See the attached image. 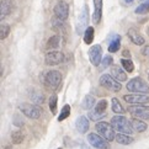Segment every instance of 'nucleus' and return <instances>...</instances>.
I'll list each match as a JSON object with an SVG mask.
<instances>
[{
  "label": "nucleus",
  "instance_id": "obj_4",
  "mask_svg": "<svg viewBox=\"0 0 149 149\" xmlns=\"http://www.w3.org/2000/svg\"><path fill=\"white\" fill-rule=\"evenodd\" d=\"M100 85L105 89L110 90V91H113V93H117L120 91L122 89V85L118 80H116V79L110 75V74H102L100 78Z\"/></svg>",
  "mask_w": 149,
  "mask_h": 149
},
{
  "label": "nucleus",
  "instance_id": "obj_37",
  "mask_svg": "<svg viewBox=\"0 0 149 149\" xmlns=\"http://www.w3.org/2000/svg\"><path fill=\"white\" fill-rule=\"evenodd\" d=\"M125 1H126V3H128V4H130V3H132V1H134V0H125Z\"/></svg>",
  "mask_w": 149,
  "mask_h": 149
},
{
  "label": "nucleus",
  "instance_id": "obj_13",
  "mask_svg": "<svg viewBox=\"0 0 149 149\" xmlns=\"http://www.w3.org/2000/svg\"><path fill=\"white\" fill-rule=\"evenodd\" d=\"M89 58L94 67H97L100 64L101 59H102V48H101L100 45H94L89 49Z\"/></svg>",
  "mask_w": 149,
  "mask_h": 149
},
{
  "label": "nucleus",
  "instance_id": "obj_17",
  "mask_svg": "<svg viewBox=\"0 0 149 149\" xmlns=\"http://www.w3.org/2000/svg\"><path fill=\"white\" fill-rule=\"evenodd\" d=\"M89 120L86 116H79L75 121V128L78 130L79 133H86L89 130Z\"/></svg>",
  "mask_w": 149,
  "mask_h": 149
},
{
  "label": "nucleus",
  "instance_id": "obj_36",
  "mask_svg": "<svg viewBox=\"0 0 149 149\" xmlns=\"http://www.w3.org/2000/svg\"><path fill=\"white\" fill-rule=\"evenodd\" d=\"M81 149H89V148H88L86 146H85V144H83V146H81Z\"/></svg>",
  "mask_w": 149,
  "mask_h": 149
},
{
  "label": "nucleus",
  "instance_id": "obj_40",
  "mask_svg": "<svg viewBox=\"0 0 149 149\" xmlns=\"http://www.w3.org/2000/svg\"><path fill=\"white\" fill-rule=\"evenodd\" d=\"M148 78H149V74H148Z\"/></svg>",
  "mask_w": 149,
  "mask_h": 149
},
{
  "label": "nucleus",
  "instance_id": "obj_14",
  "mask_svg": "<svg viewBox=\"0 0 149 149\" xmlns=\"http://www.w3.org/2000/svg\"><path fill=\"white\" fill-rule=\"evenodd\" d=\"M15 9V4L13 0H1L0 1V19H5V16L10 15Z\"/></svg>",
  "mask_w": 149,
  "mask_h": 149
},
{
  "label": "nucleus",
  "instance_id": "obj_27",
  "mask_svg": "<svg viewBox=\"0 0 149 149\" xmlns=\"http://www.w3.org/2000/svg\"><path fill=\"white\" fill-rule=\"evenodd\" d=\"M111 107H112V111L115 113H125V109H123V106L121 105V102L118 101V99H116V97H113L112 100H111Z\"/></svg>",
  "mask_w": 149,
  "mask_h": 149
},
{
  "label": "nucleus",
  "instance_id": "obj_34",
  "mask_svg": "<svg viewBox=\"0 0 149 149\" xmlns=\"http://www.w3.org/2000/svg\"><path fill=\"white\" fill-rule=\"evenodd\" d=\"M142 53H143V56H146V57H149V46H146L144 48L142 49Z\"/></svg>",
  "mask_w": 149,
  "mask_h": 149
},
{
  "label": "nucleus",
  "instance_id": "obj_39",
  "mask_svg": "<svg viewBox=\"0 0 149 149\" xmlns=\"http://www.w3.org/2000/svg\"><path fill=\"white\" fill-rule=\"evenodd\" d=\"M58 149H62V148H58Z\"/></svg>",
  "mask_w": 149,
  "mask_h": 149
},
{
  "label": "nucleus",
  "instance_id": "obj_15",
  "mask_svg": "<svg viewBox=\"0 0 149 149\" xmlns=\"http://www.w3.org/2000/svg\"><path fill=\"white\" fill-rule=\"evenodd\" d=\"M127 36H128V37H130V40H131L134 45H137V46H143V45L146 43L144 37H143L136 29H133V27L127 31Z\"/></svg>",
  "mask_w": 149,
  "mask_h": 149
},
{
  "label": "nucleus",
  "instance_id": "obj_29",
  "mask_svg": "<svg viewBox=\"0 0 149 149\" xmlns=\"http://www.w3.org/2000/svg\"><path fill=\"white\" fill-rule=\"evenodd\" d=\"M49 110H51V112L53 115H56L57 112V105H58V96L56 94H53L52 96L49 97Z\"/></svg>",
  "mask_w": 149,
  "mask_h": 149
},
{
  "label": "nucleus",
  "instance_id": "obj_5",
  "mask_svg": "<svg viewBox=\"0 0 149 149\" xmlns=\"http://www.w3.org/2000/svg\"><path fill=\"white\" fill-rule=\"evenodd\" d=\"M19 110L22 112L26 117L32 120H38L41 115H42V110L41 107H38L37 105H32V104H22L19 106Z\"/></svg>",
  "mask_w": 149,
  "mask_h": 149
},
{
  "label": "nucleus",
  "instance_id": "obj_33",
  "mask_svg": "<svg viewBox=\"0 0 149 149\" xmlns=\"http://www.w3.org/2000/svg\"><path fill=\"white\" fill-rule=\"evenodd\" d=\"M113 63V58L110 57V56H104V59H102V67L104 68H107Z\"/></svg>",
  "mask_w": 149,
  "mask_h": 149
},
{
  "label": "nucleus",
  "instance_id": "obj_35",
  "mask_svg": "<svg viewBox=\"0 0 149 149\" xmlns=\"http://www.w3.org/2000/svg\"><path fill=\"white\" fill-rule=\"evenodd\" d=\"M123 54H125L126 57H130V52H128V51H125V52H123Z\"/></svg>",
  "mask_w": 149,
  "mask_h": 149
},
{
  "label": "nucleus",
  "instance_id": "obj_23",
  "mask_svg": "<svg viewBox=\"0 0 149 149\" xmlns=\"http://www.w3.org/2000/svg\"><path fill=\"white\" fill-rule=\"evenodd\" d=\"M94 36H95V30L91 26H88L86 30L84 32V42L86 45H91L94 41Z\"/></svg>",
  "mask_w": 149,
  "mask_h": 149
},
{
  "label": "nucleus",
  "instance_id": "obj_7",
  "mask_svg": "<svg viewBox=\"0 0 149 149\" xmlns=\"http://www.w3.org/2000/svg\"><path fill=\"white\" fill-rule=\"evenodd\" d=\"M128 112L141 120H149V106L146 105H132L128 106Z\"/></svg>",
  "mask_w": 149,
  "mask_h": 149
},
{
  "label": "nucleus",
  "instance_id": "obj_1",
  "mask_svg": "<svg viewBox=\"0 0 149 149\" xmlns=\"http://www.w3.org/2000/svg\"><path fill=\"white\" fill-rule=\"evenodd\" d=\"M111 125L113 126V128L116 131H118L120 133H125V134H132L133 130L131 121H128L125 116H113L111 120Z\"/></svg>",
  "mask_w": 149,
  "mask_h": 149
},
{
  "label": "nucleus",
  "instance_id": "obj_28",
  "mask_svg": "<svg viewBox=\"0 0 149 149\" xmlns=\"http://www.w3.org/2000/svg\"><path fill=\"white\" fill-rule=\"evenodd\" d=\"M121 65L127 73H132L133 70H134V64H133V62L131 59H128V58H127V59H123V58H122L121 59Z\"/></svg>",
  "mask_w": 149,
  "mask_h": 149
},
{
  "label": "nucleus",
  "instance_id": "obj_2",
  "mask_svg": "<svg viewBox=\"0 0 149 149\" xmlns=\"http://www.w3.org/2000/svg\"><path fill=\"white\" fill-rule=\"evenodd\" d=\"M126 88L132 94H149V85L142 78L137 77L127 83Z\"/></svg>",
  "mask_w": 149,
  "mask_h": 149
},
{
  "label": "nucleus",
  "instance_id": "obj_31",
  "mask_svg": "<svg viewBox=\"0 0 149 149\" xmlns=\"http://www.w3.org/2000/svg\"><path fill=\"white\" fill-rule=\"evenodd\" d=\"M69 115H70V106L69 105H64V107L62 109L61 111V115L58 116V121H63V120H65L69 117Z\"/></svg>",
  "mask_w": 149,
  "mask_h": 149
},
{
  "label": "nucleus",
  "instance_id": "obj_11",
  "mask_svg": "<svg viewBox=\"0 0 149 149\" xmlns=\"http://www.w3.org/2000/svg\"><path fill=\"white\" fill-rule=\"evenodd\" d=\"M123 100L132 105H144L149 102V96L147 94H128L125 95Z\"/></svg>",
  "mask_w": 149,
  "mask_h": 149
},
{
  "label": "nucleus",
  "instance_id": "obj_20",
  "mask_svg": "<svg viewBox=\"0 0 149 149\" xmlns=\"http://www.w3.org/2000/svg\"><path fill=\"white\" fill-rule=\"evenodd\" d=\"M131 125H132V128L136 132L138 133H142L147 130V123L146 122H143L142 120H138V118H132L131 120Z\"/></svg>",
  "mask_w": 149,
  "mask_h": 149
},
{
  "label": "nucleus",
  "instance_id": "obj_8",
  "mask_svg": "<svg viewBox=\"0 0 149 149\" xmlns=\"http://www.w3.org/2000/svg\"><path fill=\"white\" fill-rule=\"evenodd\" d=\"M106 107H107V101H106L105 99L100 100L96 104V106H95V109L89 112V115H88L89 118L91 121H99L100 118H102L104 115H105Z\"/></svg>",
  "mask_w": 149,
  "mask_h": 149
},
{
  "label": "nucleus",
  "instance_id": "obj_25",
  "mask_svg": "<svg viewBox=\"0 0 149 149\" xmlns=\"http://www.w3.org/2000/svg\"><path fill=\"white\" fill-rule=\"evenodd\" d=\"M95 106V97L94 96H90V95H86L83 100V104H81V107L84 110H91Z\"/></svg>",
  "mask_w": 149,
  "mask_h": 149
},
{
  "label": "nucleus",
  "instance_id": "obj_16",
  "mask_svg": "<svg viewBox=\"0 0 149 149\" xmlns=\"http://www.w3.org/2000/svg\"><path fill=\"white\" fill-rule=\"evenodd\" d=\"M94 3V15H93V21L96 25L100 22L101 17H102V0H93Z\"/></svg>",
  "mask_w": 149,
  "mask_h": 149
},
{
  "label": "nucleus",
  "instance_id": "obj_3",
  "mask_svg": "<svg viewBox=\"0 0 149 149\" xmlns=\"http://www.w3.org/2000/svg\"><path fill=\"white\" fill-rule=\"evenodd\" d=\"M95 128H96V132L99 134L102 138H105L107 142L116 139L115 128H113L112 125L109 123V122H97L96 126H95Z\"/></svg>",
  "mask_w": 149,
  "mask_h": 149
},
{
  "label": "nucleus",
  "instance_id": "obj_10",
  "mask_svg": "<svg viewBox=\"0 0 149 149\" xmlns=\"http://www.w3.org/2000/svg\"><path fill=\"white\" fill-rule=\"evenodd\" d=\"M64 62V54L59 51H51L45 57V63L47 65H58Z\"/></svg>",
  "mask_w": 149,
  "mask_h": 149
},
{
  "label": "nucleus",
  "instance_id": "obj_19",
  "mask_svg": "<svg viewBox=\"0 0 149 149\" xmlns=\"http://www.w3.org/2000/svg\"><path fill=\"white\" fill-rule=\"evenodd\" d=\"M111 75H112L116 80L118 81H126L127 80V75L123 72V68L118 67V65H113L112 69H111Z\"/></svg>",
  "mask_w": 149,
  "mask_h": 149
},
{
  "label": "nucleus",
  "instance_id": "obj_22",
  "mask_svg": "<svg viewBox=\"0 0 149 149\" xmlns=\"http://www.w3.org/2000/svg\"><path fill=\"white\" fill-rule=\"evenodd\" d=\"M116 142L123 146H128L133 142V138L130 134H125V133H118L116 134Z\"/></svg>",
  "mask_w": 149,
  "mask_h": 149
},
{
  "label": "nucleus",
  "instance_id": "obj_24",
  "mask_svg": "<svg viewBox=\"0 0 149 149\" xmlns=\"http://www.w3.org/2000/svg\"><path fill=\"white\" fill-rule=\"evenodd\" d=\"M120 47H121V36L116 35L115 38L112 40V42H111L110 46H109V52L110 53H116L120 49Z\"/></svg>",
  "mask_w": 149,
  "mask_h": 149
},
{
  "label": "nucleus",
  "instance_id": "obj_6",
  "mask_svg": "<svg viewBox=\"0 0 149 149\" xmlns=\"http://www.w3.org/2000/svg\"><path fill=\"white\" fill-rule=\"evenodd\" d=\"M62 74L58 70H49L45 77V84L49 89H57L62 83Z\"/></svg>",
  "mask_w": 149,
  "mask_h": 149
},
{
  "label": "nucleus",
  "instance_id": "obj_26",
  "mask_svg": "<svg viewBox=\"0 0 149 149\" xmlns=\"http://www.w3.org/2000/svg\"><path fill=\"white\" fill-rule=\"evenodd\" d=\"M25 139V133L22 131H15L11 134V141L14 144H21Z\"/></svg>",
  "mask_w": 149,
  "mask_h": 149
},
{
  "label": "nucleus",
  "instance_id": "obj_21",
  "mask_svg": "<svg viewBox=\"0 0 149 149\" xmlns=\"http://www.w3.org/2000/svg\"><path fill=\"white\" fill-rule=\"evenodd\" d=\"M30 99L32 102H35V105H41V104H43V101H45L43 94L38 91V90H32V91L30 93Z\"/></svg>",
  "mask_w": 149,
  "mask_h": 149
},
{
  "label": "nucleus",
  "instance_id": "obj_12",
  "mask_svg": "<svg viewBox=\"0 0 149 149\" xmlns=\"http://www.w3.org/2000/svg\"><path fill=\"white\" fill-rule=\"evenodd\" d=\"M54 15L58 20L61 21H65L69 16V6L65 1H63V0H59L56 6H54Z\"/></svg>",
  "mask_w": 149,
  "mask_h": 149
},
{
  "label": "nucleus",
  "instance_id": "obj_32",
  "mask_svg": "<svg viewBox=\"0 0 149 149\" xmlns=\"http://www.w3.org/2000/svg\"><path fill=\"white\" fill-rule=\"evenodd\" d=\"M10 33V27L6 24H1L0 26V40H5Z\"/></svg>",
  "mask_w": 149,
  "mask_h": 149
},
{
  "label": "nucleus",
  "instance_id": "obj_9",
  "mask_svg": "<svg viewBox=\"0 0 149 149\" xmlns=\"http://www.w3.org/2000/svg\"><path fill=\"white\" fill-rule=\"evenodd\" d=\"M88 142L90 143V146H93L94 148L97 149H110V144L109 142L102 138L100 134H96V133H90L88 136Z\"/></svg>",
  "mask_w": 149,
  "mask_h": 149
},
{
  "label": "nucleus",
  "instance_id": "obj_18",
  "mask_svg": "<svg viewBox=\"0 0 149 149\" xmlns=\"http://www.w3.org/2000/svg\"><path fill=\"white\" fill-rule=\"evenodd\" d=\"M62 43H63L62 37L59 35H54V36H52L51 38L48 40V42L46 43L45 48L46 49H53V51H56L57 48H59V47L62 46Z\"/></svg>",
  "mask_w": 149,
  "mask_h": 149
},
{
  "label": "nucleus",
  "instance_id": "obj_38",
  "mask_svg": "<svg viewBox=\"0 0 149 149\" xmlns=\"http://www.w3.org/2000/svg\"><path fill=\"white\" fill-rule=\"evenodd\" d=\"M4 149H13V148H11V147H5Z\"/></svg>",
  "mask_w": 149,
  "mask_h": 149
},
{
  "label": "nucleus",
  "instance_id": "obj_30",
  "mask_svg": "<svg viewBox=\"0 0 149 149\" xmlns=\"http://www.w3.org/2000/svg\"><path fill=\"white\" fill-rule=\"evenodd\" d=\"M134 13H136V14H138V15H144V14L149 13V0H147L146 3L141 4L138 8H136Z\"/></svg>",
  "mask_w": 149,
  "mask_h": 149
}]
</instances>
